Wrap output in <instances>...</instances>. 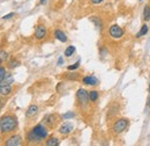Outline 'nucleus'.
I'll return each mask as SVG.
<instances>
[{
    "label": "nucleus",
    "mask_w": 150,
    "mask_h": 146,
    "mask_svg": "<svg viewBox=\"0 0 150 146\" xmlns=\"http://www.w3.org/2000/svg\"><path fill=\"white\" fill-rule=\"evenodd\" d=\"M75 116V114L73 111H68V112H66V114H64V115H61V117L64 118V120H68V118H73Z\"/></svg>",
    "instance_id": "5701e85b"
},
{
    "label": "nucleus",
    "mask_w": 150,
    "mask_h": 146,
    "mask_svg": "<svg viewBox=\"0 0 150 146\" xmlns=\"http://www.w3.org/2000/svg\"><path fill=\"white\" fill-rule=\"evenodd\" d=\"M5 78H6V70L4 66H1L0 67V81H2Z\"/></svg>",
    "instance_id": "393cba45"
},
{
    "label": "nucleus",
    "mask_w": 150,
    "mask_h": 146,
    "mask_svg": "<svg viewBox=\"0 0 150 146\" xmlns=\"http://www.w3.org/2000/svg\"><path fill=\"white\" fill-rule=\"evenodd\" d=\"M127 125H128V120H126V118H119V120H117L112 125L113 133L114 135H119V133L124 132L126 130V128H127Z\"/></svg>",
    "instance_id": "7ed1b4c3"
},
{
    "label": "nucleus",
    "mask_w": 150,
    "mask_h": 146,
    "mask_svg": "<svg viewBox=\"0 0 150 146\" xmlns=\"http://www.w3.org/2000/svg\"><path fill=\"white\" fill-rule=\"evenodd\" d=\"M22 142V138L20 135H12L9 138L6 139L5 142V145L6 146H18L21 144Z\"/></svg>",
    "instance_id": "0eeeda50"
},
{
    "label": "nucleus",
    "mask_w": 150,
    "mask_h": 146,
    "mask_svg": "<svg viewBox=\"0 0 150 146\" xmlns=\"http://www.w3.org/2000/svg\"><path fill=\"white\" fill-rule=\"evenodd\" d=\"M74 52H75V47L74 45H69V47H67L66 50H65V56H66V57H71Z\"/></svg>",
    "instance_id": "aec40b11"
},
{
    "label": "nucleus",
    "mask_w": 150,
    "mask_h": 146,
    "mask_svg": "<svg viewBox=\"0 0 150 146\" xmlns=\"http://www.w3.org/2000/svg\"><path fill=\"white\" fill-rule=\"evenodd\" d=\"M71 73H64V78L69 79V80H77L80 78V73H73L72 71H69Z\"/></svg>",
    "instance_id": "2eb2a0df"
},
{
    "label": "nucleus",
    "mask_w": 150,
    "mask_h": 146,
    "mask_svg": "<svg viewBox=\"0 0 150 146\" xmlns=\"http://www.w3.org/2000/svg\"><path fill=\"white\" fill-rule=\"evenodd\" d=\"M7 57H8V54H7V52L1 51V54H0V60H1V63H2V62H5V60L7 59Z\"/></svg>",
    "instance_id": "a878e982"
},
{
    "label": "nucleus",
    "mask_w": 150,
    "mask_h": 146,
    "mask_svg": "<svg viewBox=\"0 0 150 146\" xmlns=\"http://www.w3.org/2000/svg\"><path fill=\"white\" fill-rule=\"evenodd\" d=\"M73 130V123L72 122H65L64 124L60 125L59 128V133L60 135H68Z\"/></svg>",
    "instance_id": "1a4fd4ad"
},
{
    "label": "nucleus",
    "mask_w": 150,
    "mask_h": 146,
    "mask_svg": "<svg viewBox=\"0 0 150 146\" xmlns=\"http://www.w3.org/2000/svg\"><path fill=\"white\" fill-rule=\"evenodd\" d=\"M47 135H49V131H47V129L45 128V125L37 124V125H35L34 128L28 132L27 140L29 143H34V144L40 143L43 139L47 138Z\"/></svg>",
    "instance_id": "f257e3e1"
},
{
    "label": "nucleus",
    "mask_w": 150,
    "mask_h": 146,
    "mask_svg": "<svg viewBox=\"0 0 150 146\" xmlns=\"http://www.w3.org/2000/svg\"><path fill=\"white\" fill-rule=\"evenodd\" d=\"M82 82L84 85H88V86H97L98 85V79L95 75H86L82 79Z\"/></svg>",
    "instance_id": "9d476101"
},
{
    "label": "nucleus",
    "mask_w": 150,
    "mask_h": 146,
    "mask_svg": "<svg viewBox=\"0 0 150 146\" xmlns=\"http://www.w3.org/2000/svg\"><path fill=\"white\" fill-rule=\"evenodd\" d=\"M104 0H90V2L93 4V5H99V4H102Z\"/></svg>",
    "instance_id": "cd10ccee"
},
{
    "label": "nucleus",
    "mask_w": 150,
    "mask_h": 146,
    "mask_svg": "<svg viewBox=\"0 0 150 146\" xmlns=\"http://www.w3.org/2000/svg\"><path fill=\"white\" fill-rule=\"evenodd\" d=\"M59 121V116L56 114H50V115H46L45 118H44V123L49 127V128H53L58 123Z\"/></svg>",
    "instance_id": "423d86ee"
},
{
    "label": "nucleus",
    "mask_w": 150,
    "mask_h": 146,
    "mask_svg": "<svg viewBox=\"0 0 150 146\" xmlns=\"http://www.w3.org/2000/svg\"><path fill=\"white\" fill-rule=\"evenodd\" d=\"M109 34L112 38L118 39V38H121L124 36V29L121 27H119L118 24H112L109 29Z\"/></svg>",
    "instance_id": "39448f33"
},
{
    "label": "nucleus",
    "mask_w": 150,
    "mask_h": 146,
    "mask_svg": "<svg viewBox=\"0 0 150 146\" xmlns=\"http://www.w3.org/2000/svg\"><path fill=\"white\" fill-rule=\"evenodd\" d=\"M89 99L91 102H96L98 99V92L97 91H91L89 92Z\"/></svg>",
    "instance_id": "412c9836"
},
{
    "label": "nucleus",
    "mask_w": 150,
    "mask_h": 146,
    "mask_svg": "<svg viewBox=\"0 0 150 146\" xmlns=\"http://www.w3.org/2000/svg\"><path fill=\"white\" fill-rule=\"evenodd\" d=\"M148 33V26L147 24H143L142 27H141V29H140V31L136 34V37H141V36H144L146 34Z\"/></svg>",
    "instance_id": "6ab92c4d"
},
{
    "label": "nucleus",
    "mask_w": 150,
    "mask_h": 146,
    "mask_svg": "<svg viewBox=\"0 0 150 146\" xmlns=\"http://www.w3.org/2000/svg\"><path fill=\"white\" fill-rule=\"evenodd\" d=\"M90 21L95 24L96 29L102 30V28H103V23H102V20H100V19L97 18V16H91V18H90Z\"/></svg>",
    "instance_id": "4468645a"
},
{
    "label": "nucleus",
    "mask_w": 150,
    "mask_h": 146,
    "mask_svg": "<svg viewBox=\"0 0 150 146\" xmlns=\"http://www.w3.org/2000/svg\"><path fill=\"white\" fill-rule=\"evenodd\" d=\"M46 1H47V0H39V4H40V5H43V4H45Z\"/></svg>",
    "instance_id": "c756f323"
},
{
    "label": "nucleus",
    "mask_w": 150,
    "mask_h": 146,
    "mask_svg": "<svg viewBox=\"0 0 150 146\" xmlns=\"http://www.w3.org/2000/svg\"><path fill=\"white\" fill-rule=\"evenodd\" d=\"M45 145L46 146H58L59 145V139L56 137H51L49 138L46 142H45Z\"/></svg>",
    "instance_id": "dca6fc26"
},
{
    "label": "nucleus",
    "mask_w": 150,
    "mask_h": 146,
    "mask_svg": "<svg viewBox=\"0 0 150 146\" xmlns=\"http://www.w3.org/2000/svg\"><path fill=\"white\" fill-rule=\"evenodd\" d=\"M46 36V28L43 24H38L35 28V38L36 39H43Z\"/></svg>",
    "instance_id": "6e6552de"
},
{
    "label": "nucleus",
    "mask_w": 150,
    "mask_h": 146,
    "mask_svg": "<svg viewBox=\"0 0 150 146\" xmlns=\"http://www.w3.org/2000/svg\"><path fill=\"white\" fill-rule=\"evenodd\" d=\"M148 104H149V107H150V96H149V99H148Z\"/></svg>",
    "instance_id": "7c9ffc66"
},
{
    "label": "nucleus",
    "mask_w": 150,
    "mask_h": 146,
    "mask_svg": "<svg viewBox=\"0 0 150 146\" xmlns=\"http://www.w3.org/2000/svg\"><path fill=\"white\" fill-rule=\"evenodd\" d=\"M80 64H81V62H80V60H77L75 64H73V65H69V66L67 67V70H68V71H74V70H76V69L80 66Z\"/></svg>",
    "instance_id": "b1692460"
},
{
    "label": "nucleus",
    "mask_w": 150,
    "mask_h": 146,
    "mask_svg": "<svg viewBox=\"0 0 150 146\" xmlns=\"http://www.w3.org/2000/svg\"><path fill=\"white\" fill-rule=\"evenodd\" d=\"M62 64H64V58H62V57H59V59H58V62H57V65L60 66V65H62Z\"/></svg>",
    "instance_id": "c85d7f7f"
},
{
    "label": "nucleus",
    "mask_w": 150,
    "mask_h": 146,
    "mask_svg": "<svg viewBox=\"0 0 150 146\" xmlns=\"http://www.w3.org/2000/svg\"><path fill=\"white\" fill-rule=\"evenodd\" d=\"M15 15V13H9V14H7V15H5V16H2V20H9V19H12L13 16Z\"/></svg>",
    "instance_id": "bb28decb"
},
{
    "label": "nucleus",
    "mask_w": 150,
    "mask_h": 146,
    "mask_svg": "<svg viewBox=\"0 0 150 146\" xmlns=\"http://www.w3.org/2000/svg\"><path fill=\"white\" fill-rule=\"evenodd\" d=\"M149 93H150V84H149Z\"/></svg>",
    "instance_id": "2f4dec72"
},
{
    "label": "nucleus",
    "mask_w": 150,
    "mask_h": 146,
    "mask_svg": "<svg viewBox=\"0 0 150 146\" xmlns=\"http://www.w3.org/2000/svg\"><path fill=\"white\" fill-rule=\"evenodd\" d=\"M140 1H142V0H140Z\"/></svg>",
    "instance_id": "473e14b6"
},
{
    "label": "nucleus",
    "mask_w": 150,
    "mask_h": 146,
    "mask_svg": "<svg viewBox=\"0 0 150 146\" xmlns=\"http://www.w3.org/2000/svg\"><path fill=\"white\" fill-rule=\"evenodd\" d=\"M11 91H12L11 85H1V86H0V94H1V96L8 95V94L11 93Z\"/></svg>",
    "instance_id": "ddd939ff"
},
{
    "label": "nucleus",
    "mask_w": 150,
    "mask_h": 146,
    "mask_svg": "<svg viewBox=\"0 0 150 146\" xmlns=\"http://www.w3.org/2000/svg\"><path fill=\"white\" fill-rule=\"evenodd\" d=\"M54 37H56L58 41H60L61 43H66V42L68 41L66 34H65L62 30H60V29H56V30H54Z\"/></svg>",
    "instance_id": "9b49d317"
},
{
    "label": "nucleus",
    "mask_w": 150,
    "mask_h": 146,
    "mask_svg": "<svg viewBox=\"0 0 150 146\" xmlns=\"http://www.w3.org/2000/svg\"><path fill=\"white\" fill-rule=\"evenodd\" d=\"M76 97H77V100H79V102L81 103L82 107H86L88 104L89 100H90L89 99V93L86 91V89H83V88L77 89V92H76Z\"/></svg>",
    "instance_id": "20e7f679"
},
{
    "label": "nucleus",
    "mask_w": 150,
    "mask_h": 146,
    "mask_svg": "<svg viewBox=\"0 0 150 146\" xmlns=\"http://www.w3.org/2000/svg\"><path fill=\"white\" fill-rule=\"evenodd\" d=\"M143 19H144V21L150 20V5H146L143 8Z\"/></svg>",
    "instance_id": "f3484780"
},
{
    "label": "nucleus",
    "mask_w": 150,
    "mask_h": 146,
    "mask_svg": "<svg viewBox=\"0 0 150 146\" xmlns=\"http://www.w3.org/2000/svg\"><path fill=\"white\" fill-rule=\"evenodd\" d=\"M18 128V118L13 115H5L0 121V130L1 133H11Z\"/></svg>",
    "instance_id": "f03ea898"
},
{
    "label": "nucleus",
    "mask_w": 150,
    "mask_h": 146,
    "mask_svg": "<svg viewBox=\"0 0 150 146\" xmlns=\"http://www.w3.org/2000/svg\"><path fill=\"white\" fill-rule=\"evenodd\" d=\"M13 81H14V78H13L11 74H8V75H6V78L0 82V86H1V85H11Z\"/></svg>",
    "instance_id": "a211bd4d"
},
{
    "label": "nucleus",
    "mask_w": 150,
    "mask_h": 146,
    "mask_svg": "<svg viewBox=\"0 0 150 146\" xmlns=\"http://www.w3.org/2000/svg\"><path fill=\"white\" fill-rule=\"evenodd\" d=\"M38 111V107L36 104H31V106H29V108L27 109V112H25V116L28 117V118H30V117H34L36 114H37Z\"/></svg>",
    "instance_id": "f8f14e48"
},
{
    "label": "nucleus",
    "mask_w": 150,
    "mask_h": 146,
    "mask_svg": "<svg viewBox=\"0 0 150 146\" xmlns=\"http://www.w3.org/2000/svg\"><path fill=\"white\" fill-rule=\"evenodd\" d=\"M18 66H20V62L18 60V59H12L9 63H8V67L9 69H15V67H18Z\"/></svg>",
    "instance_id": "4be33fe9"
}]
</instances>
